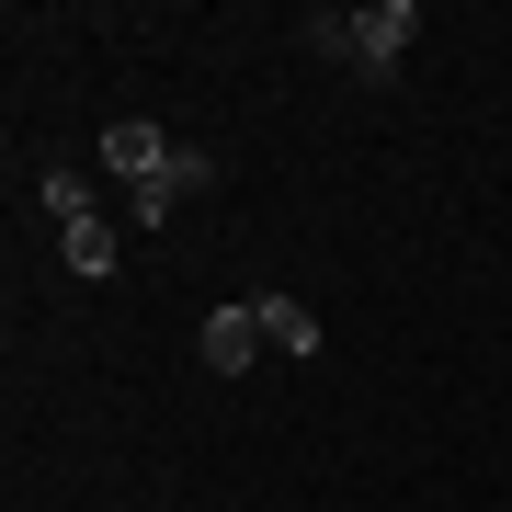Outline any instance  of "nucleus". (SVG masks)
Instances as JSON below:
<instances>
[{
    "label": "nucleus",
    "mask_w": 512,
    "mask_h": 512,
    "mask_svg": "<svg viewBox=\"0 0 512 512\" xmlns=\"http://www.w3.org/2000/svg\"><path fill=\"white\" fill-rule=\"evenodd\" d=\"M57 262H69L80 285H103V274H114V228H103V217H69V228H57Z\"/></svg>",
    "instance_id": "obj_4"
},
{
    "label": "nucleus",
    "mask_w": 512,
    "mask_h": 512,
    "mask_svg": "<svg viewBox=\"0 0 512 512\" xmlns=\"http://www.w3.org/2000/svg\"><path fill=\"white\" fill-rule=\"evenodd\" d=\"M251 308H262V342H274V353H296V365L319 353V319L296 308V296H251Z\"/></svg>",
    "instance_id": "obj_5"
},
{
    "label": "nucleus",
    "mask_w": 512,
    "mask_h": 512,
    "mask_svg": "<svg viewBox=\"0 0 512 512\" xmlns=\"http://www.w3.org/2000/svg\"><path fill=\"white\" fill-rule=\"evenodd\" d=\"M410 35H421V0H376V12H308V46L342 57V69H365V80L399 69Z\"/></svg>",
    "instance_id": "obj_2"
},
{
    "label": "nucleus",
    "mask_w": 512,
    "mask_h": 512,
    "mask_svg": "<svg viewBox=\"0 0 512 512\" xmlns=\"http://www.w3.org/2000/svg\"><path fill=\"white\" fill-rule=\"evenodd\" d=\"M103 160H114V183H126V217L137 228H171L194 194H217V148L160 137L148 114H114V126H103Z\"/></svg>",
    "instance_id": "obj_1"
},
{
    "label": "nucleus",
    "mask_w": 512,
    "mask_h": 512,
    "mask_svg": "<svg viewBox=\"0 0 512 512\" xmlns=\"http://www.w3.org/2000/svg\"><path fill=\"white\" fill-rule=\"evenodd\" d=\"M35 194H46V217H57V228H69V217H92V183H80V171H46Z\"/></svg>",
    "instance_id": "obj_6"
},
{
    "label": "nucleus",
    "mask_w": 512,
    "mask_h": 512,
    "mask_svg": "<svg viewBox=\"0 0 512 512\" xmlns=\"http://www.w3.org/2000/svg\"><path fill=\"white\" fill-rule=\"evenodd\" d=\"M262 353H274V342H262V308H251V296H239V308H205V376H251Z\"/></svg>",
    "instance_id": "obj_3"
}]
</instances>
